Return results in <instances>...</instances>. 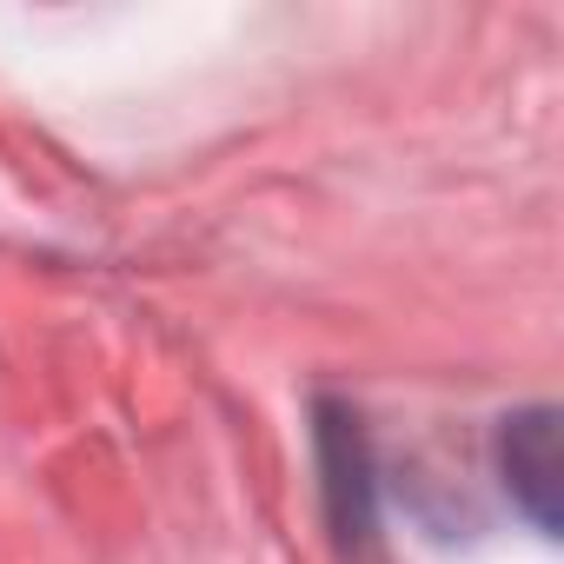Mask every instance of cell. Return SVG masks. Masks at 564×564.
Wrapping results in <instances>:
<instances>
[{
	"label": "cell",
	"mask_w": 564,
	"mask_h": 564,
	"mask_svg": "<svg viewBox=\"0 0 564 564\" xmlns=\"http://www.w3.org/2000/svg\"><path fill=\"white\" fill-rule=\"evenodd\" d=\"M498 465H505L511 498L531 511V524H538L544 538H557V491H564L557 412H551V405H531V412L505 419V432H498Z\"/></svg>",
	"instance_id": "1"
}]
</instances>
